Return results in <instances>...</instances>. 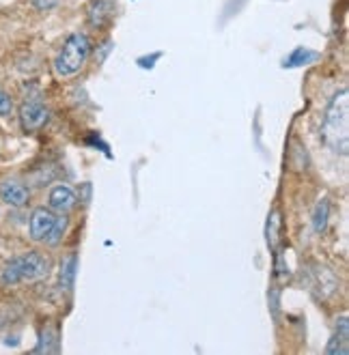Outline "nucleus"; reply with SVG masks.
I'll return each mask as SVG.
<instances>
[{
    "mask_svg": "<svg viewBox=\"0 0 349 355\" xmlns=\"http://www.w3.org/2000/svg\"><path fill=\"white\" fill-rule=\"evenodd\" d=\"M48 202H50V209L52 211H58V214H69L71 209L76 207L78 202V196L76 192L71 190L69 185H54L50 190V196H48Z\"/></svg>",
    "mask_w": 349,
    "mask_h": 355,
    "instance_id": "nucleus-7",
    "label": "nucleus"
},
{
    "mask_svg": "<svg viewBox=\"0 0 349 355\" xmlns=\"http://www.w3.org/2000/svg\"><path fill=\"white\" fill-rule=\"evenodd\" d=\"M0 198L11 207H24L31 200V190L17 179L0 181Z\"/></svg>",
    "mask_w": 349,
    "mask_h": 355,
    "instance_id": "nucleus-6",
    "label": "nucleus"
},
{
    "mask_svg": "<svg viewBox=\"0 0 349 355\" xmlns=\"http://www.w3.org/2000/svg\"><path fill=\"white\" fill-rule=\"evenodd\" d=\"M313 224H315V231H317V233H321L323 228H325V224H327V202H325V200H321V202L317 205Z\"/></svg>",
    "mask_w": 349,
    "mask_h": 355,
    "instance_id": "nucleus-12",
    "label": "nucleus"
},
{
    "mask_svg": "<svg viewBox=\"0 0 349 355\" xmlns=\"http://www.w3.org/2000/svg\"><path fill=\"white\" fill-rule=\"evenodd\" d=\"M48 116H50V112L46 108V103L41 101L39 97L37 99H26L22 103V108H19V123H22L24 132L41 130L48 123Z\"/></svg>",
    "mask_w": 349,
    "mask_h": 355,
    "instance_id": "nucleus-4",
    "label": "nucleus"
},
{
    "mask_svg": "<svg viewBox=\"0 0 349 355\" xmlns=\"http://www.w3.org/2000/svg\"><path fill=\"white\" fill-rule=\"evenodd\" d=\"M76 257H67L63 261V265H60V284H63V288H71L74 284V276H76Z\"/></svg>",
    "mask_w": 349,
    "mask_h": 355,
    "instance_id": "nucleus-11",
    "label": "nucleus"
},
{
    "mask_svg": "<svg viewBox=\"0 0 349 355\" xmlns=\"http://www.w3.org/2000/svg\"><path fill=\"white\" fill-rule=\"evenodd\" d=\"M50 271V261L39 254V252H26L11 259L5 269H3V280L7 284H17V282H33L46 278Z\"/></svg>",
    "mask_w": 349,
    "mask_h": 355,
    "instance_id": "nucleus-3",
    "label": "nucleus"
},
{
    "mask_svg": "<svg viewBox=\"0 0 349 355\" xmlns=\"http://www.w3.org/2000/svg\"><path fill=\"white\" fill-rule=\"evenodd\" d=\"M13 110V101L7 93H0V116H7Z\"/></svg>",
    "mask_w": 349,
    "mask_h": 355,
    "instance_id": "nucleus-14",
    "label": "nucleus"
},
{
    "mask_svg": "<svg viewBox=\"0 0 349 355\" xmlns=\"http://www.w3.org/2000/svg\"><path fill=\"white\" fill-rule=\"evenodd\" d=\"M56 222V216L52 209H46V207H39L31 214V222H28V233H31V239L33 241H46L52 226Z\"/></svg>",
    "mask_w": 349,
    "mask_h": 355,
    "instance_id": "nucleus-5",
    "label": "nucleus"
},
{
    "mask_svg": "<svg viewBox=\"0 0 349 355\" xmlns=\"http://www.w3.org/2000/svg\"><path fill=\"white\" fill-rule=\"evenodd\" d=\"M347 91L343 89L330 101L323 119V140L341 153H347Z\"/></svg>",
    "mask_w": 349,
    "mask_h": 355,
    "instance_id": "nucleus-1",
    "label": "nucleus"
},
{
    "mask_svg": "<svg viewBox=\"0 0 349 355\" xmlns=\"http://www.w3.org/2000/svg\"><path fill=\"white\" fill-rule=\"evenodd\" d=\"M31 3L37 11H50L60 3V0H31Z\"/></svg>",
    "mask_w": 349,
    "mask_h": 355,
    "instance_id": "nucleus-15",
    "label": "nucleus"
},
{
    "mask_svg": "<svg viewBox=\"0 0 349 355\" xmlns=\"http://www.w3.org/2000/svg\"><path fill=\"white\" fill-rule=\"evenodd\" d=\"M278 228H280V216L274 211L270 222H268V241L270 245H276V239H278Z\"/></svg>",
    "mask_w": 349,
    "mask_h": 355,
    "instance_id": "nucleus-13",
    "label": "nucleus"
},
{
    "mask_svg": "<svg viewBox=\"0 0 349 355\" xmlns=\"http://www.w3.org/2000/svg\"><path fill=\"white\" fill-rule=\"evenodd\" d=\"M325 353H327V355H334V353L347 355V353H349V347H347V319H341V321H339V329H337V334H334L332 343L327 345Z\"/></svg>",
    "mask_w": 349,
    "mask_h": 355,
    "instance_id": "nucleus-9",
    "label": "nucleus"
},
{
    "mask_svg": "<svg viewBox=\"0 0 349 355\" xmlns=\"http://www.w3.org/2000/svg\"><path fill=\"white\" fill-rule=\"evenodd\" d=\"M65 231H67V216H65V214H60V216H56V222H54V226H52V231H50L46 243L52 245V248L58 245L60 239H63V235H65Z\"/></svg>",
    "mask_w": 349,
    "mask_h": 355,
    "instance_id": "nucleus-10",
    "label": "nucleus"
},
{
    "mask_svg": "<svg viewBox=\"0 0 349 355\" xmlns=\"http://www.w3.org/2000/svg\"><path fill=\"white\" fill-rule=\"evenodd\" d=\"M91 54V44H89V37L82 35V33H71L65 41H63V48H60L56 60H54V71L60 78H71L76 76Z\"/></svg>",
    "mask_w": 349,
    "mask_h": 355,
    "instance_id": "nucleus-2",
    "label": "nucleus"
},
{
    "mask_svg": "<svg viewBox=\"0 0 349 355\" xmlns=\"http://www.w3.org/2000/svg\"><path fill=\"white\" fill-rule=\"evenodd\" d=\"M112 17V3L110 0H95L89 9V22L93 26H104Z\"/></svg>",
    "mask_w": 349,
    "mask_h": 355,
    "instance_id": "nucleus-8",
    "label": "nucleus"
}]
</instances>
